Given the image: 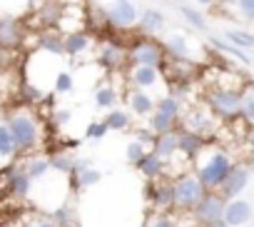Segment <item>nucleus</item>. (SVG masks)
<instances>
[{"mask_svg": "<svg viewBox=\"0 0 254 227\" xmlns=\"http://www.w3.org/2000/svg\"><path fill=\"white\" fill-rule=\"evenodd\" d=\"M147 152H150V145H147V143H142V140H137V138L132 135V140L127 143V148H125V160L130 162V165H135V167H137V165H140V160H142Z\"/></svg>", "mask_w": 254, "mask_h": 227, "instance_id": "obj_32", "label": "nucleus"}, {"mask_svg": "<svg viewBox=\"0 0 254 227\" xmlns=\"http://www.w3.org/2000/svg\"><path fill=\"white\" fill-rule=\"evenodd\" d=\"M117 102H120V92L115 90V85L102 82L95 87V105L100 110H112V107H117Z\"/></svg>", "mask_w": 254, "mask_h": 227, "instance_id": "obj_28", "label": "nucleus"}, {"mask_svg": "<svg viewBox=\"0 0 254 227\" xmlns=\"http://www.w3.org/2000/svg\"><path fill=\"white\" fill-rule=\"evenodd\" d=\"M0 175L5 177V190H8L15 200H28V197H30L35 182H33V177L25 172V167H23L20 160H13Z\"/></svg>", "mask_w": 254, "mask_h": 227, "instance_id": "obj_9", "label": "nucleus"}, {"mask_svg": "<svg viewBox=\"0 0 254 227\" xmlns=\"http://www.w3.org/2000/svg\"><path fill=\"white\" fill-rule=\"evenodd\" d=\"M107 133H110V128H107L105 120H92V123H87V128H85V138H87V140H102Z\"/></svg>", "mask_w": 254, "mask_h": 227, "instance_id": "obj_39", "label": "nucleus"}, {"mask_svg": "<svg viewBox=\"0 0 254 227\" xmlns=\"http://www.w3.org/2000/svg\"><path fill=\"white\" fill-rule=\"evenodd\" d=\"M217 123H219V120L212 115V110H209L207 105H194V102L182 110V118H180V128H182V130L197 133V135H202L204 140H207L209 135H214Z\"/></svg>", "mask_w": 254, "mask_h": 227, "instance_id": "obj_8", "label": "nucleus"}, {"mask_svg": "<svg viewBox=\"0 0 254 227\" xmlns=\"http://www.w3.org/2000/svg\"><path fill=\"white\" fill-rule=\"evenodd\" d=\"M63 43H65V55H67V58H72V60H77V58L87 55V53L95 48L92 35H90V33H85V30L65 33V35H63Z\"/></svg>", "mask_w": 254, "mask_h": 227, "instance_id": "obj_17", "label": "nucleus"}, {"mask_svg": "<svg viewBox=\"0 0 254 227\" xmlns=\"http://www.w3.org/2000/svg\"><path fill=\"white\" fill-rule=\"evenodd\" d=\"M50 165H53L55 172L70 177V172H72V167H75V155H72L70 150H55V152L50 155Z\"/></svg>", "mask_w": 254, "mask_h": 227, "instance_id": "obj_30", "label": "nucleus"}, {"mask_svg": "<svg viewBox=\"0 0 254 227\" xmlns=\"http://www.w3.org/2000/svg\"><path fill=\"white\" fill-rule=\"evenodd\" d=\"M23 167H25V172L33 177V182H40L43 177H48V172L53 170V165H50V155H45V152H30V155H23Z\"/></svg>", "mask_w": 254, "mask_h": 227, "instance_id": "obj_20", "label": "nucleus"}, {"mask_svg": "<svg viewBox=\"0 0 254 227\" xmlns=\"http://www.w3.org/2000/svg\"><path fill=\"white\" fill-rule=\"evenodd\" d=\"M147 227H180V212H152L147 220Z\"/></svg>", "mask_w": 254, "mask_h": 227, "instance_id": "obj_34", "label": "nucleus"}, {"mask_svg": "<svg viewBox=\"0 0 254 227\" xmlns=\"http://www.w3.org/2000/svg\"><path fill=\"white\" fill-rule=\"evenodd\" d=\"M125 102H127V110L132 112L135 118H150L155 112V105H157V97L147 90H137V87H130L125 95Z\"/></svg>", "mask_w": 254, "mask_h": 227, "instance_id": "obj_15", "label": "nucleus"}, {"mask_svg": "<svg viewBox=\"0 0 254 227\" xmlns=\"http://www.w3.org/2000/svg\"><path fill=\"white\" fill-rule=\"evenodd\" d=\"M232 13L244 23H254V0H234Z\"/></svg>", "mask_w": 254, "mask_h": 227, "instance_id": "obj_36", "label": "nucleus"}, {"mask_svg": "<svg viewBox=\"0 0 254 227\" xmlns=\"http://www.w3.org/2000/svg\"><path fill=\"white\" fill-rule=\"evenodd\" d=\"M202 227H229L224 220H217V222H209V225H202Z\"/></svg>", "mask_w": 254, "mask_h": 227, "instance_id": "obj_43", "label": "nucleus"}, {"mask_svg": "<svg viewBox=\"0 0 254 227\" xmlns=\"http://www.w3.org/2000/svg\"><path fill=\"white\" fill-rule=\"evenodd\" d=\"M170 185H172V205H175V212H180V215H190L194 210V205L207 195L204 185L192 172V167L170 177Z\"/></svg>", "mask_w": 254, "mask_h": 227, "instance_id": "obj_3", "label": "nucleus"}, {"mask_svg": "<svg viewBox=\"0 0 254 227\" xmlns=\"http://www.w3.org/2000/svg\"><path fill=\"white\" fill-rule=\"evenodd\" d=\"M234 162L237 160L232 157V152L227 148H222L219 143H204L202 150L192 160V172L199 177V182L204 185L207 192H219V187L229 177Z\"/></svg>", "mask_w": 254, "mask_h": 227, "instance_id": "obj_1", "label": "nucleus"}, {"mask_svg": "<svg viewBox=\"0 0 254 227\" xmlns=\"http://www.w3.org/2000/svg\"><path fill=\"white\" fill-rule=\"evenodd\" d=\"M165 60H167L165 45L152 35H140L132 43H127V65H152L162 70Z\"/></svg>", "mask_w": 254, "mask_h": 227, "instance_id": "obj_4", "label": "nucleus"}, {"mask_svg": "<svg viewBox=\"0 0 254 227\" xmlns=\"http://www.w3.org/2000/svg\"><path fill=\"white\" fill-rule=\"evenodd\" d=\"M3 120L8 123L13 138H15V145H18V152L20 157L23 155H30V152H38L43 148V123L38 118V112L30 107V105H15L10 107Z\"/></svg>", "mask_w": 254, "mask_h": 227, "instance_id": "obj_2", "label": "nucleus"}, {"mask_svg": "<svg viewBox=\"0 0 254 227\" xmlns=\"http://www.w3.org/2000/svg\"><path fill=\"white\" fill-rule=\"evenodd\" d=\"M105 123L110 128V133H122V130H130L132 125V112L130 110H122V107H112L107 110V115H105Z\"/></svg>", "mask_w": 254, "mask_h": 227, "instance_id": "obj_27", "label": "nucleus"}, {"mask_svg": "<svg viewBox=\"0 0 254 227\" xmlns=\"http://www.w3.org/2000/svg\"><path fill=\"white\" fill-rule=\"evenodd\" d=\"M140 227H147V222H142V225H140Z\"/></svg>", "mask_w": 254, "mask_h": 227, "instance_id": "obj_44", "label": "nucleus"}, {"mask_svg": "<svg viewBox=\"0 0 254 227\" xmlns=\"http://www.w3.org/2000/svg\"><path fill=\"white\" fill-rule=\"evenodd\" d=\"M239 118L247 120L249 125H254V90L247 87L242 92V112H239Z\"/></svg>", "mask_w": 254, "mask_h": 227, "instance_id": "obj_37", "label": "nucleus"}, {"mask_svg": "<svg viewBox=\"0 0 254 227\" xmlns=\"http://www.w3.org/2000/svg\"><path fill=\"white\" fill-rule=\"evenodd\" d=\"M23 43V25L13 15H0V50H15Z\"/></svg>", "mask_w": 254, "mask_h": 227, "instance_id": "obj_16", "label": "nucleus"}, {"mask_svg": "<svg viewBox=\"0 0 254 227\" xmlns=\"http://www.w3.org/2000/svg\"><path fill=\"white\" fill-rule=\"evenodd\" d=\"M150 150H155V152H157L160 157H165V160H172L175 155H180V152H177V130L155 135V143H152Z\"/></svg>", "mask_w": 254, "mask_h": 227, "instance_id": "obj_25", "label": "nucleus"}, {"mask_svg": "<svg viewBox=\"0 0 254 227\" xmlns=\"http://www.w3.org/2000/svg\"><path fill=\"white\" fill-rule=\"evenodd\" d=\"M35 227H58V225H55L53 220H40V222H38Z\"/></svg>", "mask_w": 254, "mask_h": 227, "instance_id": "obj_42", "label": "nucleus"}, {"mask_svg": "<svg viewBox=\"0 0 254 227\" xmlns=\"http://www.w3.org/2000/svg\"><path fill=\"white\" fill-rule=\"evenodd\" d=\"M105 8V18H107V28L112 30H132L137 28L140 20V8L132 0H107L102 5Z\"/></svg>", "mask_w": 254, "mask_h": 227, "instance_id": "obj_7", "label": "nucleus"}, {"mask_svg": "<svg viewBox=\"0 0 254 227\" xmlns=\"http://www.w3.org/2000/svg\"><path fill=\"white\" fill-rule=\"evenodd\" d=\"M145 202H150L152 212H170V210H175L170 177L147 180V185H145Z\"/></svg>", "mask_w": 254, "mask_h": 227, "instance_id": "obj_12", "label": "nucleus"}, {"mask_svg": "<svg viewBox=\"0 0 254 227\" xmlns=\"http://www.w3.org/2000/svg\"><path fill=\"white\" fill-rule=\"evenodd\" d=\"M38 48L53 58H63L65 55V43H63V33L48 30L43 35H38Z\"/></svg>", "mask_w": 254, "mask_h": 227, "instance_id": "obj_26", "label": "nucleus"}, {"mask_svg": "<svg viewBox=\"0 0 254 227\" xmlns=\"http://www.w3.org/2000/svg\"><path fill=\"white\" fill-rule=\"evenodd\" d=\"M204 143H207V140H204L202 135L177 128V152H180L185 160H194V155L202 150V145H204Z\"/></svg>", "mask_w": 254, "mask_h": 227, "instance_id": "obj_22", "label": "nucleus"}, {"mask_svg": "<svg viewBox=\"0 0 254 227\" xmlns=\"http://www.w3.org/2000/svg\"><path fill=\"white\" fill-rule=\"evenodd\" d=\"M125 80L130 87H137V90H147L152 92L155 87H162L165 85V75L160 68H152V65H127L125 68Z\"/></svg>", "mask_w": 254, "mask_h": 227, "instance_id": "obj_10", "label": "nucleus"}, {"mask_svg": "<svg viewBox=\"0 0 254 227\" xmlns=\"http://www.w3.org/2000/svg\"><path fill=\"white\" fill-rule=\"evenodd\" d=\"M53 222H55L58 227H67V225H72V222H75V217H72V207H70L67 202H63L60 207H55V210H53Z\"/></svg>", "mask_w": 254, "mask_h": 227, "instance_id": "obj_38", "label": "nucleus"}, {"mask_svg": "<svg viewBox=\"0 0 254 227\" xmlns=\"http://www.w3.org/2000/svg\"><path fill=\"white\" fill-rule=\"evenodd\" d=\"M190 3L197 8H212V5H217V0H190Z\"/></svg>", "mask_w": 254, "mask_h": 227, "instance_id": "obj_41", "label": "nucleus"}, {"mask_svg": "<svg viewBox=\"0 0 254 227\" xmlns=\"http://www.w3.org/2000/svg\"><path fill=\"white\" fill-rule=\"evenodd\" d=\"M224 38H227L232 45H237L239 50H244V53H254V33L229 28V30H224Z\"/></svg>", "mask_w": 254, "mask_h": 227, "instance_id": "obj_31", "label": "nucleus"}, {"mask_svg": "<svg viewBox=\"0 0 254 227\" xmlns=\"http://www.w3.org/2000/svg\"><path fill=\"white\" fill-rule=\"evenodd\" d=\"M182 102L175 100L170 92H165L162 97H157V105H155V112L147 118V128L155 133V135H162V133H170V130H177L180 128V118H182Z\"/></svg>", "mask_w": 254, "mask_h": 227, "instance_id": "obj_6", "label": "nucleus"}, {"mask_svg": "<svg viewBox=\"0 0 254 227\" xmlns=\"http://www.w3.org/2000/svg\"><path fill=\"white\" fill-rule=\"evenodd\" d=\"M180 15L187 20L190 28H194V30H199V33H207V18H204L202 10H197V5L182 3V5H180Z\"/></svg>", "mask_w": 254, "mask_h": 227, "instance_id": "obj_29", "label": "nucleus"}, {"mask_svg": "<svg viewBox=\"0 0 254 227\" xmlns=\"http://www.w3.org/2000/svg\"><path fill=\"white\" fill-rule=\"evenodd\" d=\"M162 45H165V53H167V58H177V60H192V45H190V40H187L182 33H170V35L162 40Z\"/></svg>", "mask_w": 254, "mask_h": 227, "instance_id": "obj_23", "label": "nucleus"}, {"mask_svg": "<svg viewBox=\"0 0 254 227\" xmlns=\"http://www.w3.org/2000/svg\"><path fill=\"white\" fill-rule=\"evenodd\" d=\"M45 100V92L40 90V85H35V82H30V80H23L20 82V102L23 105H38V102H43Z\"/></svg>", "mask_w": 254, "mask_h": 227, "instance_id": "obj_33", "label": "nucleus"}, {"mask_svg": "<svg viewBox=\"0 0 254 227\" xmlns=\"http://www.w3.org/2000/svg\"><path fill=\"white\" fill-rule=\"evenodd\" d=\"M165 28H167V18H165L160 10L147 8V10H142V13H140L137 30H140L142 35H152V38H157V35H162V33H165Z\"/></svg>", "mask_w": 254, "mask_h": 227, "instance_id": "obj_19", "label": "nucleus"}, {"mask_svg": "<svg viewBox=\"0 0 254 227\" xmlns=\"http://www.w3.org/2000/svg\"><path fill=\"white\" fill-rule=\"evenodd\" d=\"M50 120H53L58 128H63V125H67V123L72 120V110H70V107H55L53 115H50Z\"/></svg>", "mask_w": 254, "mask_h": 227, "instance_id": "obj_40", "label": "nucleus"}, {"mask_svg": "<svg viewBox=\"0 0 254 227\" xmlns=\"http://www.w3.org/2000/svg\"><path fill=\"white\" fill-rule=\"evenodd\" d=\"M229 227H242L252 220V205L249 200L244 197H234V200H227L224 205V217H222Z\"/></svg>", "mask_w": 254, "mask_h": 227, "instance_id": "obj_18", "label": "nucleus"}, {"mask_svg": "<svg viewBox=\"0 0 254 227\" xmlns=\"http://www.w3.org/2000/svg\"><path fill=\"white\" fill-rule=\"evenodd\" d=\"M137 170H140V175H142L145 180H162V177H167V160L160 157L155 150H150V152L140 160Z\"/></svg>", "mask_w": 254, "mask_h": 227, "instance_id": "obj_21", "label": "nucleus"}, {"mask_svg": "<svg viewBox=\"0 0 254 227\" xmlns=\"http://www.w3.org/2000/svg\"><path fill=\"white\" fill-rule=\"evenodd\" d=\"M204 105L212 110V115L217 120H234V118H239V112H242V92L234 90V87L217 85V87L207 90Z\"/></svg>", "mask_w": 254, "mask_h": 227, "instance_id": "obj_5", "label": "nucleus"}, {"mask_svg": "<svg viewBox=\"0 0 254 227\" xmlns=\"http://www.w3.org/2000/svg\"><path fill=\"white\" fill-rule=\"evenodd\" d=\"M97 65L105 70H125L127 68V43H117V40L100 43Z\"/></svg>", "mask_w": 254, "mask_h": 227, "instance_id": "obj_13", "label": "nucleus"}, {"mask_svg": "<svg viewBox=\"0 0 254 227\" xmlns=\"http://www.w3.org/2000/svg\"><path fill=\"white\" fill-rule=\"evenodd\" d=\"M72 90H75V77L67 70H58L55 77H53V92L55 95H67Z\"/></svg>", "mask_w": 254, "mask_h": 227, "instance_id": "obj_35", "label": "nucleus"}, {"mask_svg": "<svg viewBox=\"0 0 254 227\" xmlns=\"http://www.w3.org/2000/svg\"><path fill=\"white\" fill-rule=\"evenodd\" d=\"M209 48L212 50H219L224 58H232V60H237V63H242V65H249V55L244 53V50H239L237 45H232L224 35L219 38V35H209Z\"/></svg>", "mask_w": 254, "mask_h": 227, "instance_id": "obj_24", "label": "nucleus"}, {"mask_svg": "<svg viewBox=\"0 0 254 227\" xmlns=\"http://www.w3.org/2000/svg\"><path fill=\"white\" fill-rule=\"evenodd\" d=\"M224 205H227V200L219 195V192H207L197 205H194V210L190 212V217L202 227V225H209V222H217V220H222L224 217Z\"/></svg>", "mask_w": 254, "mask_h": 227, "instance_id": "obj_11", "label": "nucleus"}, {"mask_svg": "<svg viewBox=\"0 0 254 227\" xmlns=\"http://www.w3.org/2000/svg\"><path fill=\"white\" fill-rule=\"evenodd\" d=\"M249 180H252V167H249V165H244V162H234V167H232L229 177H227V180H224V185L219 187V195H222L224 200L242 197V192L247 190Z\"/></svg>", "mask_w": 254, "mask_h": 227, "instance_id": "obj_14", "label": "nucleus"}]
</instances>
